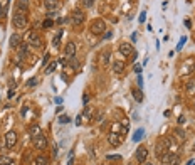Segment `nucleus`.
<instances>
[{
	"mask_svg": "<svg viewBox=\"0 0 195 165\" xmlns=\"http://www.w3.org/2000/svg\"><path fill=\"white\" fill-rule=\"evenodd\" d=\"M141 165H153V164H150V162H143Z\"/></svg>",
	"mask_w": 195,
	"mask_h": 165,
	"instance_id": "c03bdc74",
	"label": "nucleus"
},
{
	"mask_svg": "<svg viewBox=\"0 0 195 165\" xmlns=\"http://www.w3.org/2000/svg\"><path fill=\"white\" fill-rule=\"evenodd\" d=\"M83 22H84V14H83L81 10H76L71 15V24L72 25H81Z\"/></svg>",
	"mask_w": 195,
	"mask_h": 165,
	"instance_id": "1a4fd4ad",
	"label": "nucleus"
},
{
	"mask_svg": "<svg viewBox=\"0 0 195 165\" xmlns=\"http://www.w3.org/2000/svg\"><path fill=\"white\" fill-rule=\"evenodd\" d=\"M17 143V133L15 131H9L5 135V147L7 148H14Z\"/></svg>",
	"mask_w": 195,
	"mask_h": 165,
	"instance_id": "423d86ee",
	"label": "nucleus"
},
{
	"mask_svg": "<svg viewBox=\"0 0 195 165\" xmlns=\"http://www.w3.org/2000/svg\"><path fill=\"white\" fill-rule=\"evenodd\" d=\"M29 0H17V10L19 12H24V14H27L29 12Z\"/></svg>",
	"mask_w": 195,
	"mask_h": 165,
	"instance_id": "f8f14e48",
	"label": "nucleus"
},
{
	"mask_svg": "<svg viewBox=\"0 0 195 165\" xmlns=\"http://www.w3.org/2000/svg\"><path fill=\"white\" fill-rule=\"evenodd\" d=\"M81 121H83V116H77L76 118V125H81Z\"/></svg>",
	"mask_w": 195,
	"mask_h": 165,
	"instance_id": "58836bf2",
	"label": "nucleus"
},
{
	"mask_svg": "<svg viewBox=\"0 0 195 165\" xmlns=\"http://www.w3.org/2000/svg\"><path fill=\"white\" fill-rule=\"evenodd\" d=\"M101 61H103V64H109V61H111V52H104L103 57H101Z\"/></svg>",
	"mask_w": 195,
	"mask_h": 165,
	"instance_id": "b1692460",
	"label": "nucleus"
},
{
	"mask_svg": "<svg viewBox=\"0 0 195 165\" xmlns=\"http://www.w3.org/2000/svg\"><path fill=\"white\" fill-rule=\"evenodd\" d=\"M19 46H20V36L19 34H12V37H10V47L15 49Z\"/></svg>",
	"mask_w": 195,
	"mask_h": 165,
	"instance_id": "2eb2a0df",
	"label": "nucleus"
},
{
	"mask_svg": "<svg viewBox=\"0 0 195 165\" xmlns=\"http://www.w3.org/2000/svg\"><path fill=\"white\" fill-rule=\"evenodd\" d=\"M133 96H135V99H136L138 103H141V101H143V93H141V91H136V89H133Z\"/></svg>",
	"mask_w": 195,
	"mask_h": 165,
	"instance_id": "4be33fe9",
	"label": "nucleus"
},
{
	"mask_svg": "<svg viewBox=\"0 0 195 165\" xmlns=\"http://www.w3.org/2000/svg\"><path fill=\"white\" fill-rule=\"evenodd\" d=\"M143 137H145V130L143 128H138L135 131V135H133V142H140Z\"/></svg>",
	"mask_w": 195,
	"mask_h": 165,
	"instance_id": "dca6fc26",
	"label": "nucleus"
},
{
	"mask_svg": "<svg viewBox=\"0 0 195 165\" xmlns=\"http://www.w3.org/2000/svg\"><path fill=\"white\" fill-rule=\"evenodd\" d=\"M32 143H34V147L37 150H44V148L47 147V138H46L44 133H40L37 137H32Z\"/></svg>",
	"mask_w": 195,
	"mask_h": 165,
	"instance_id": "20e7f679",
	"label": "nucleus"
},
{
	"mask_svg": "<svg viewBox=\"0 0 195 165\" xmlns=\"http://www.w3.org/2000/svg\"><path fill=\"white\" fill-rule=\"evenodd\" d=\"M56 105H62V98H61V96L56 98Z\"/></svg>",
	"mask_w": 195,
	"mask_h": 165,
	"instance_id": "4c0bfd02",
	"label": "nucleus"
},
{
	"mask_svg": "<svg viewBox=\"0 0 195 165\" xmlns=\"http://www.w3.org/2000/svg\"><path fill=\"white\" fill-rule=\"evenodd\" d=\"M133 52L135 51H133V46L130 42H121L120 44V54L121 56H131Z\"/></svg>",
	"mask_w": 195,
	"mask_h": 165,
	"instance_id": "9d476101",
	"label": "nucleus"
},
{
	"mask_svg": "<svg viewBox=\"0 0 195 165\" xmlns=\"http://www.w3.org/2000/svg\"><path fill=\"white\" fill-rule=\"evenodd\" d=\"M52 25H54V22L51 19H46V20L42 22V27H46V29H49V27H52Z\"/></svg>",
	"mask_w": 195,
	"mask_h": 165,
	"instance_id": "bb28decb",
	"label": "nucleus"
},
{
	"mask_svg": "<svg viewBox=\"0 0 195 165\" xmlns=\"http://www.w3.org/2000/svg\"><path fill=\"white\" fill-rule=\"evenodd\" d=\"M145 20H146V12H141V15H140V22H145Z\"/></svg>",
	"mask_w": 195,
	"mask_h": 165,
	"instance_id": "c9c22d12",
	"label": "nucleus"
},
{
	"mask_svg": "<svg viewBox=\"0 0 195 165\" xmlns=\"http://www.w3.org/2000/svg\"><path fill=\"white\" fill-rule=\"evenodd\" d=\"M175 137H177V138H180V140H185V131H183V130H175Z\"/></svg>",
	"mask_w": 195,
	"mask_h": 165,
	"instance_id": "393cba45",
	"label": "nucleus"
},
{
	"mask_svg": "<svg viewBox=\"0 0 195 165\" xmlns=\"http://www.w3.org/2000/svg\"><path fill=\"white\" fill-rule=\"evenodd\" d=\"M5 10H7V5L3 7V5L0 3V17H3V14H5Z\"/></svg>",
	"mask_w": 195,
	"mask_h": 165,
	"instance_id": "72a5a7b5",
	"label": "nucleus"
},
{
	"mask_svg": "<svg viewBox=\"0 0 195 165\" xmlns=\"http://www.w3.org/2000/svg\"><path fill=\"white\" fill-rule=\"evenodd\" d=\"M12 22H14L15 29H25V27H27V24H29V20H27V15H25L24 12H19V10H15V14H14V19H12Z\"/></svg>",
	"mask_w": 195,
	"mask_h": 165,
	"instance_id": "f257e3e1",
	"label": "nucleus"
},
{
	"mask_svg": "<svg viewBox=\"0 0 195 165\" xmlns=\"http://www.w3.org/2000/svg\"><path fill=\"white\" fill-rule=\"evenodd\" d=\"M56 68H57V61H52L47 68H46V74H52L56 71Z\"/></svg>",
	"mask_w": 195,
	"mask_h": 165,
	"instance_id": "a211bd4d",
	"label": "nucleus"
},
{
	"mask_svg": "<svg viewBox=\"0 0 195 165\" xmlns=\"http://www.w3.org/2000/svg\"><path fill=\"white\" fill-rule=\"evenodd\" d=\"M88 101H89V98L84 94V96H83V103H88Z\"/></svg>",
	"mask_w": 195,
	"mask_h": 165,
	"instance_id": "79ce46f5",
	"label": "nucleus"
},
{
	"mask_svg": "<svg viewBox=\"0 0 195 165\" xmlns=\"http://www.w3.org/2000/svg\"><path fill=\"white\" fill-rule=\"evenodd\" d=\"M187 42V37H182L180 39V42H178V46H177V51H182V47H183V44Z\"/></svg>",
	"mask_w": 195,
	"mask_h": 165,
	"instance_id": "c85d7f7f",
	"label": "nucleus"
},
{
	"mask_svg": "<svg viewBox=\"0 0 195 165\" xmlns=\"http://www.w3.org/2000/svg\"><path fill=\"white\" fill-rule=\"evenodd\" d=\"M61 36H62V30H59V32H57V36L54 37V40H52L54 47H59V46H61Z\"/></svg>",
	"mask_w": 195,
	"mask_h": 165,
	"instance_id": "412c9836",
	"label": "nucleus"
},
{
	"mask_svg": "<svg viewBox=\"0 0 195 165\" xmlns=\"http://www.w3.org/2000/svg\"><path fill=\"white\" fill-rule=\"evenodd\" d=\"M146 158H148V148L146 147H138V150H136V160L140 162V164H143V162H146Z\"/></svg>",
	"mask_w": 195,
	"mask_h": 165,
	"instance_id": "6e6552de",
	"label": "nucleus"
},
{
	"mask_svg": "<svg viewBox=\"0 0 195 165\" xmlns=\"http://www.w3.org/2000/svg\"><path fill=\"white\" fill-rule=\"evenodd\" d=\"M106 158H108V160H114V162H121V160H123V157H121V155H108Z\"/></svg>",
	"mask_w": 195,
	"mask_h": 165,
	"instance_id": "a878e982",
	"label": "nucleus"
},
{
	"mask_svg": "<svg viewBox=\"0 0 195 165\" xmlns=\"http://www.w3.org/2000/svg\"><path fill=\"white\" fill-rule=\"evenodd\" d=\"M84 2H86V7H91V5H93V0H84Z\"/></svg>",
	"mask_w": 195,
	"mask_h": 165,
	"instance_id": "a19ab883",
	"label": "nucleus"
},
{
	"mask_svg": "<svg viewBox=\"0 0 195 165\" xmlns=\"http://www.w3.org/2000/svg\"><path fill=\"white\" fill-rule=\"evenodd\" d=\"M89 29H91L93 34L101 36V34H104V30H106V24H104L103 19H96V20L91 22V27H89Z\"/></svg>",
	"mask_w": 195,
	"mask_h": 165,
	"instance_id": "f03ea898",
	"label": "nucleus"
},
{
	"mask_svg": "<svg viewBox=\"0 0 195 165\" xmlns=\"http://www.w3.org/2000/svg\"><path fill=\"white\" fill-rule=\"evenodd\" d=\"M44 5H46L47 12H56V10H57V9L61 7L59 0H44Z\"/></svg>",
	"mask_w": 195,
	"mask_h": 165,
	"instance_id": "9b49d317",
	"label": "nucleus"
},
{
	"mask_svg": "<svg viewBox=\"0 0 195 165\" xmlns=\"http://www.w3.org/2000/svg\"><path fill=\"white\" fill-rule=\"evenodd\" d=\"M163 150H167V147H163V143H158L157 145V155H158L160 160L163 158Z\"/></svg>",
	"mask_w": 195,
	"mask_h": 165,
	"instance_id": "aec40b11",
	"label": "nucleus"
},
{
	"mask_svg": "<svg viewBox=\"0 0 195 165\" xmlns=\"http://www.w3.org/2000/svg\"><path fill=\"white\" fill-rule=\"evenodd\" d=\"M34 164H36V165H49V158H47V157H44V155H39Z\"/></svg>",
	"mask_w": 195,
	"mask_h": 165,
	"instance_id": "f3484780",
	"label": "nucleus"
},
{
	"mask_svg": "<svg viewBox=\"0 0 195 165\" xmlns=\"http://www.w3.org/2000/svg\"><path fill=\"white\" fill-rule=\"evenodd\" d=\"M161 162L163 164H168V165H178L180 164V157H178L177 153H165L163 155V158H161Z\"/></svg>",
	"mask_w": 195,
	"mask_h": 165,
	"instance_id": "39448f33",
	"label": "nucleus"
},
{
	"mask_svg": "<svg viewBox=\"0 0 195 165\" xmlns=\"http://www.w3.org/2000/svg\"><path fill=\"white\" fill-rule=\"evenodd\" d=\"M136 83H138V86H140V88H143V78H141V74H138V81H136Z\"/></svg>",
	"mask_w": 195,
	"mask_h": 165,
	"instance_id": "f704fd0d",
	"label": "nucleus"
},
{
	"mask_svg": "<svg viewBox=\"0 0 195 165\" xmlns=\"http://www.w3.org/2000/svg\"><path fill=\"white\" fill-rule=\"evenodd\" d=\"M183 121H185V116H180V118H178V125H182Z\"/></svg>",
	"mask_w": 195,
	"mask_h": 165,
	"instance_id": "ea45409f",
	"label": "nucleus"
},
{
	"mask_svg": "<svg viewBox=\"0 0 195 165\" xmlns=\"http://www.w3.org/2000/svg\"><path fill=\"white\" fill-rule=\"evenodd\" d=\"M42 133V130L39 125H32V128H30V137H37V135H40Z\"/></svg>",
	"mask_w": 195,
	"mask_h": 165,
	"instance_id": "6ab92c4d",
	"label": "nucleus"
},
{
	"mask_svg": "<svg viewBox=\"0 0 195 165\" xmlns=\"http://www.w3.org/2000/svg\"><path fill=\"white\" fill-rule=\"evenodd\" d=\"M108 142H109L111 147H120L121 142H123V137L118 135V133H109V135H108Z\"/></svg>",
	"mask_w": 195,
	"mask_h": 165,
	"instance_id": "0eeeda50",
	"label": "nucleus"
},
{
	"mask_svg": "<svg viewBox=\"0 0 195 165\" xmlns=\"http://www.w3.org/2000/svg\"><path fill=\"white\" fill-rule=\"evenodd\" d=\"M47 61H49V54H46V56H44V61H42V66H46V64H47Z\"/></svg>",
	"mask_w": 195,
	"mask_h": 165,
	"instance_id": "e433bc0d",
	"label": "nucleus"
},
{
	"mask_svg": "<svg viewBox=\"0 0 195 165\" xmlns=\"http://www.w3.org/2000/svg\"><path fill=\"white\" fill-rule=\"evenodd\" d=\"M36 84H37V78H32V79L27 81V86H29V88H34Z\"/></svg>",
	"mask_w": 195,
	"mask_h": 165,
	"instance_id": "c756f323",
	"label": "nucleus"
},
{
	"mask_svg": "<svg viewBox=\"0 0 195 165\" xmlns=\"http://www.w3.org/2000/svg\"><path fill=\"white\" fill-rule=\"evenodd\" d=\"M66 56H67V59L76 56V44L74 42H67L66 44Z\"/></svg>",
	"mask_w": 195,
	"mask_h": 165,
	"instance_id": "ddd939ff",
	"label": "nucleus"
},
{
	"mask_svg": "<svg viewBox=\"0 0 195 165\" xmlns=\"http://www.w3.org/2000/svg\"><path fill=\"white\" fill-rule=\"evenodd\" d=\"M128 130H130V123L124 120V121H123V135H126V133H128Z\"/></svg>",
	"mask_w": 195,
	"mask_h": 165,
	"instance_id": "2f4dec72",
	"label": "nucleus"
},
{
	"mask_svg": "<svg viewBox=\"0 0 195 165\" xmlns=\"http://www.w3.org/2000/svg\"><path fill=\"white\" fill-rule=\"evenodd\" d=\"M59 123H61V125H66V123H69V116H66V115H62V116L59 118Z\"/></svg>",
	"mask_w": 195,
	"mask_h": 165,
	"instance_id": "cd10ccee",
	"label": "nucleus"
},
{
	"mask_svg": "<svg viewBox=\"0 0 195 165\" xmlns=\"http://www.w3.org/2000/svg\"><path fill=\"white\" fill-rule=\"evenodd\" d=\"M113 36V34H111V32H106V34H104V39H109V37Z\"/></svg>",
	"mask_w": 195,
	"mask_h": 165,
	"instance_id": "37998d69",
	"label": "nucleus"
},
{
	"mask_svg": "<svg viewBox=\"0 0 195 165\" xmlns=\"http://www.w3.org/2000/svg\"><path fill=\"white\" fill-rule=\"evenodd\" d=\"M69 66L72 69H79V62L76 61V57H69Z\"/></svg>",
	"mask_w": 195,
	"mask_h": 165,
	"instance_id": "5701e85b",
	"label": "nucleus"
},
{
	"mask_svg": "<svg viewBox=\"0 0 195 165\" xmlns=\"http://www.w3.org/2000/svg\"><path fill=\"white\" fill-rule=\"evenodd\" d=\"M25 42H27L29 46H34V47H40V46H42V39H40V36H39L37 32H34V30L27 32Z\"/></svg>",
	"mask_w": 195,
	"mask_h": 165,
	"instance_id": "7ed1b4c3",
	"label": "nucleus"
},
{
	"mask_svg": "<svg viewBox=\"0 0 195 165\" xmlns=\"http://www.w3.org/2000/svg\"><path fill=\"white\" fill-rule=\"evenodd\" d=\"M187 91H195V83H194V81L187 83Z\"/></svg>",
	"mask_w": 195,
	"mask_h": 165,
	"instance_id": "7c9ffc66",
	"label": "nucleus"
},
{
	"mask_svg": "<svg viewBox=\"0 0 195 165\" xmlns=\"http://www.w3.org/2000/svg\"><path fill=\"white\" fill-rule=\"evenodd\" d=\"M101 165H104V164H101Z\"/></svg>",
	"mask_w": 195,
	"mask_h": 165,
	"instance_id": "a18cd8bd",
	"label": "nucleus"
},
{
	"mask_svg": "<svg viewBox=\"0 0 195 165\" xmlns=\"http://www.w3.org/2000/svg\"><path fill=\"white\" fill-rule=\"evenodd\" d=\"M133 71H135V73L136 74H141V64H135V68H133Z\"/></svg>",
	"mask_w": 195,
	"mask_h": 165,
	"instance_id": "473e14b6",
	"label": "nucleus"
},
{
	"mask_svg": "<svg viewBox=\"0 0 195 165\" xmlns=\"http://www.w3.org/2000/svg\"><path fill=\"white\" fill-rule=\"evenodd\" d=\"M124 69V61H114L113 62V71L116 74H121Z\"/></svg>",
	"mask_w": 195,
	"mask_h": 165,
	"instance_id": "4468645a",
	"label": "nucleus"
}]
</instances>
